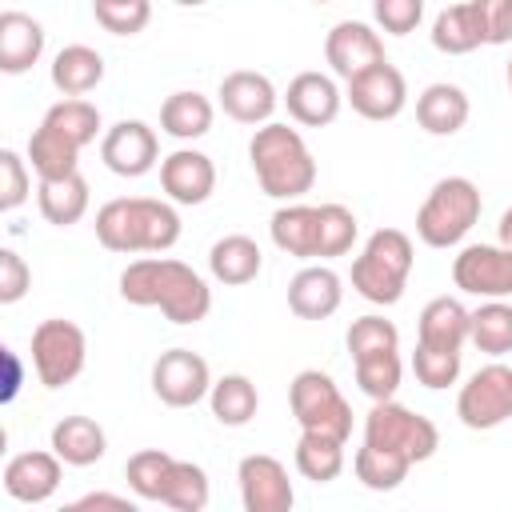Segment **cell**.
<instances>
[{"mask_svg": "<svg viewBox=\"0 0 512 512\" xmlns=\"http://www.w3.org/2000/svg\"><path fill=\"white\" fill-rule=\"evenodd\" d=\"M120 296L132 308H160L172 324H200L212 312L208 280L172 256H140L120 272Z\"/></svg>", "mask_w": 512, "mask_h": 512, "instance_id": "cell-1", "label": "cell"}, {"mask_svg": "<svg viewBox=\"0 0 512 512\" xmlns=\"http://www.w3.org/2000/svg\"><path fill=\"white\" fill-rule=\"evenodd\" d=\"M96 240L120 256L168 252L180 240V212L168 200L120 196L96 212Z\"/></svg>", "mask_w": 512, "mask_h": 512, "instance_id": "cell-2", "label": "cell"}, {"mask_svg": "<svg viewBox=\"0 0 512 512\" xmlns=\"http://www.w3.org/2000/svg\"><path fill=\"white\" fill-rule=\"evenodd\" d=\"M248 160L256 172V184L272 200H300L316 184V156L304 144V136L280 120H268L248 140Z\"/></svg>", "mask_w": 512, "mask_h": 512, "instance_id": "cell-3", "label": "cell"}, {"mask_svg": "<svg viewBox=\"0 0 512 512\" xmlns=\"http://www.w3.org/2000/svg\"><path fill=\"white\" fill-rule=\"evenodd\" d=\"M412 264H416L412 236L400 232V228H376L364 240L360 256L352 260V288L368 304L392 308V304H400V296L408 288Z\"/></svg>", "mask_w": 512, "mask_h": 512, "instance_id": "cell-4", "label": "cell"}, {"mask_svg": "<svg viewBox=\"0 0 512 512\" xmlns=\"http://www.w3.org/2000/svg\"><path fill=\"white\" fill-rule=\"evenodd\" d=\"M484 196L468 176H444L428 188L416 212V236L428 248H456L480 220Z\"/></svg>", "mask_w": 512, "mask_h": 512, "instance_id": "cell-5", "label": "cell"}, {"mask_svg": "<svg viewBox=\"0 0 512 512\" xmlns=\"http://www.w3.org/2000/svg\"><path fill=\"white\" fill-rule=\"evenodd\" d=\"M288 408L300 424V432H316V436H332L344 440L352 436V404L344 400L340 384L320 372V368H304L292 376L288 384Z\"/></svg>", "mask_w": 512, "mask_h": 512, "instance_id": "cell-6", "label": "cell"}, {"mask_svg": "<svg viewBox=\"0 0 512 512\" xmlns=\"http://www.w3.org/2000/svg\"><path fill=\"white\" fill-rule=\"evenodd\" d=\"M364 444H376V448L408 456L412 464H424L440 448V428L428 416L400 404L396 396L392 400H372V408L364 416Z\"/></svg>", "mask_w": 512, "mask_h": 512, "instance_id": "cell-7", "label": "cell"}, {"mask_svg": "<svg viewBox=\"0 0 512 512\" xmlns=\"http://www.w3.org/2000/svg\"><path fill=\"white\" fill-rule=\"evenodd\" d=\"M84 364H88V336L80 324L52 316L32 328V368L44 388L72 384L84 372Z\"/></svg>", "mask_w": 512, "mask_h": 512, "instance_id": "cell-8", "label": "cell"}, {"mask_svg": "<svg viewBox=\"0 0 512 512\" xmlns=\"http://www.w3.org/2000/svg\"><path fill=\"white\" fill-rule=\"evenodd\" d=\"M456 416L472 432H488V428H500L504 420H512V368L500 360L476 368L468 376V384H460Z\"/></svg>", "mask_w": 512, "mask_h": 512, "instance_id": "cell-9", "label": "cell"}, {"mask_svg": "<svg viewBox=\"0 0 512 512\" xmlns=\"http://www.w3.org/2000/svg\"><path fill=\"white\" fill-rule=\"evenodd\" d=\"M212 388V368L200 352L192 348H168L152 360V392L168 408H192L208 400Z\"/></svg>", "mask_w": 512, "mask_h": 512, "instance_id": "cell-10", "label": "cell"}, {"mask_svg": "<svg viewBox=\"0 0 512 512\" xmlns=\"http://www.w3.org/2000/svg\"><path fill=\"white\" fill-rule=\"evenodd\" d=\"M344 100L352 104L356 116L384 124L408 108V80L392 60H380V64L364 68L360 76L344 80Z\"/></svg>", "mask_w": 512, "mask_h": 512, "instance_id": "cell-11", "label": "cell"}, {"mask_svg": "<svg viewBox=\"0 0 512 512\" xmlns=\"http://www.w3.org/2000/svg\"><path fill=\"white\" fill-rule=\"evenodd\" d=\"M452 284L480 300H508L512 296V248L496 244H468L452 260Z\"/></svg>", "mask_w": 512, "mask_h": 512, "instance_id": "cell-12", "label": "cell"}, {"mask_svg": "<svg viewBox=\"0 0 512 512\" xmlns=\"http://www.w3.org/2000/svg\"><path fill=\"white\" fill-rule=\"evenodd\" d=\"M100 160L108 172L136 180L148 176L164 156H160V140L144 120H120L100 136Z\"/></svg>", "mask_w": 512, "mask_h": 512, "instance_id": "cell-13", "label": "cell"}, {"mask_svg": "<svg viewBox=\"0 0 512 512\" xmlns=\"http://www.w3.org/2000/svg\"><path fill=\"white\" fill-rule=\"evenodd\" d=\"M236 480H240L244 512H292V504H296L288 468L268 452L244 456L240 468H236Z\"/></svg>", "mask_w": 512, "mask_h": 512, "instance_id": "cell-14", "label": "cell"}, {"mask_svg": "<svg viewBox=\"0 0 512 512\" xmlns=\"http://www.w3.org/2000/svg\"><path fill=\"white\" fill-rule=\"evenodd\" d=\"M324 60H328L332 76H340V80L360 76L364 68L388 60L384 56L380 28H372L364 20H340V24H332L328 36H324Z\"/></svg>", "mask_w": 512, "mask_h": 512, "instance_id": "cell-15", "label": "cell"}, {"mask_svg": "<svg viewBox=\"0 0 512 512\" xmlns=\"http://www.w3.org/2000/svg\"><path fill=\"white\" fill-rule=\"evenodd\" d=\"M216 100H220L224 116H232L236 124H252V128L268 124L272 112H276V104H280L276 84L264 72H252V68L228 72L220 80V88H216Z\"/></svg>", "mask_w": 512, "mask_h": 512, "instance_id": "cell-16", "label": "cell"}, {"mask_svg": "<svg viewBox=\"0 0 512 512\" xmlns=\"http://www.w3.org/2000/svg\"><path fill=\"white\" fill-rule=\"evenodd\" d=\"M284 108L288 116L300 124V128H324L340 116L344 108V92L336 84V76L328 72H296L288 80V92H284Z\"/></svg>", "mask_w": 512, "mask_h": 512, "instance_id": "cell-17", "label": "cell"}, {"mask_svg": "<svg viewBox=\"0 0 512 512\" xmlns=\"http://www.w3.org/2000/svg\"><path fill=\"white\" fill-rule=\"evenodd\" d=\"M60 476H64V460L48 448H36V452H16L0 480H4V492L16 500V504H44L56 496L60 488Z\"/></svg>", "mask_w": 512, "mask_h": 512, "instance_id": "cell-18", "label": "cell"}, {"mask_svg": "<svg viewBox=\"0 0 512 512\" xmlns=\"http://www.w3.org/2000/svg\"><path fill=\"white\" fill-rule=\"evenodd\" d=\"M160 188L172 204H204L216 192V164L200 148H176L160 160Z\"/></svg>", "mask_w": 512, "mask_h": 512, "instance_id": "cell-19", "label": "cell"}, {"mask_svg": "<svg viewBox=\"0 0 512 512\" xmlns=\"http://www.w3.org/2000/svg\"><path fill=\"white\" fill-rule=\"evenodd\" d=\"M340 300H344V280L324 260L304 264L288 280V312L296 320H328L340 308Z\"/></svg>", "mask_w": 512, "mask_h": 512, "instance_id": "cell-20", "label": "cell"}, {"mask_svg": "<svg viewBox=\"0 0 512 512\" xmlns=\"http://www.w3.org/2000/svg\"><path fill=\"white\" fill-rule=\"evenodd\" d=\"M272 244L296 260H320V204H280L268 220Z\"/></svg>", "mask_w": 512, "mask_h": 512, "instance_id": "cell-21", "label": "cell"}, {"mask_svg": "<svg viewBox=\"0 0 512 512\" xmlns=\"http://www.w3.org/2000/svg\"><path fill=\"white\" fill-rule=\"evenodd\" d=\"M44 56V24L20 8L0 12V72L20 76Z\"/></svg>", "mask_w": 512, "mask_h": 512, "instance_id": "cell-22", "label": "cell"}, {"mask_svg": "<svg viewBox=\"0 0 512 512\" xmlns=\"http://www.w3.org/2000/svg\"><path fill=\"white\" fill-rule=\"evenodd\" d=\"M468 116H472V104L460 84L436 80L416 96V124L428 136H456L468 124Z\"/></svg>", "mask_w": 512, "mask_h": 512, "instance_id": "cell-23", "label": "cell"}, {"mask_svg": "<svg viewBox=\"0 0 512 512\" xmlns=\"http://www.w3.org/2000/svg\"><path fill=\"white\" fill-rule=\"evenodd\" d=\"M468 320H472V312L456 296H432L416 316V344L460 352L468 344Z\"/></svg>", "mask_w": 512, "mask_h": 512, "instance_id": "cell-24", "label": "cell"}, {"mask_svg": "<svg viewBox=\"0 0 512 512\" xmlns=\"http://www.w3.org/2000/svg\"><path fill=\"white\" fill-rule=\"evenodd\" d=\"M264 268V252L252 236L244 232H228L220 236L212 248H208V272L212 280L228 284V288H240V284H252Z\"/></svg>", "mask_w": 512, "mask_h": 512, "instance_id": "cell-25", "label": "cell"}, {"mask_svg": "<svg viewBox=\"0 0 512 512\" xmlns=\"http://www.w3.org/2000/svg\"><path fill=\"white\" fill-rule=\"evenodd\" d=\"M48 448H52L68 468H88V464L104 460L108 436H104V428H100L92 416H80V412H76V416H64V420L52 424Z\"/></svg>", "mask_w": 512, "mask_h": 512, "instance_id": "cell-26", "label": "cell"}, {"mask_svg": "<svg viewBox=\"0 0 512 512\" xmlns=\"http://www.w3.org/2000/svg\"><path fill=\"white\" fill-rule=\"evenodd\" d=\"M80 144L72 136H64L52 120H40V128L28 136V164L36 172V180H56L68 172H80Z\"/></svg>", "mask_w": 512, "mask_h": 512, "instance_id": "cell-27", "label": "cell"}, {"mask_svg": "<svg viewBox=\"0 0 512 512\" xmlns=\"http://www.w3.org/2000/svg\"><path fill=\"white\" fill-rule=\"evenodd\" d=\"M88 180L80 172H68V176H56V180H40L36 184V204H40V216L56 228H72L84 220L88 212Z\"/></svg>", "mask_w": 512, "mask_h": 512, "instance_id": "cell-28", "label": "cell"}, {"mask_svg": "<svg viewBox=\"0 0 512 512\" xmlns=\"http://www.w3.org/2000/svg\"><path fill=\"white\" fill-rule=\"evenodd\" d=\"M52 88L60 96H88L104 80V56L88 44H64L52 56Z\"/></svg>", "mask_w": 512, "mask_h": 512, "instance_id": "cell-29", "label": "cell"}, {"mask_svg": "<svg viewBox=\"0 0 512 512\" xmlns=\"http://www.w3.org/2000/svg\"><path fill=\"white\" fill-rule=\"evenodd\" d=\"M212 120H216V108L204 92H172L164 104H160V128L172 136V140H200L212 132Z\"/></svg>", "mask_w": 512, "mask_h": 512, "instance_id": "cell-30", "label": "cell"}, {"mask_svg": "<svg viewBox=\"0 0 512 512\" xmlns=\"http://www.w3.org/2000/svg\"><path fill=\"white\" fill-rule=\"evenodd\" d=\"M484 44V32H480V16H476V4L464 0V4H452L444 8L436 20H432V48L444 52V56H468Z\"/></svg>", "mask_w": 512, "mask_h": 512, "instance_id": "cell-31", "label": "cell"}, {"mask_svg": "<svg viewBox=\"0 0 512 512\" xmlns=\"http://www.w3.org/2000/svg\"><path fill=\"white\" fill-rule=\"evenodd\" d=\"M208 408H212V416L224 428H244L256 416V408H260V392H256V384L244 372H228V376L212 380Z\"/></svg>", "mask_w": 512, "mask_h": 512, "instance_id": "cell-32", "label": "cell"}, {"mask_svg": "<svg viewBox=\"0 0 512 512\" xmlns=\"http://www.w3.org/2000/svg\"><path fill=\"white\" fill-rule=\"evenodd\" d=\"M352 472L356 480L368 488V492H392L408 480L412 472V460L400 456V452H388V448H376V444H360L356 456H352Z\"/></svg>", "mask_w": 512, "mask_h": 512, "instance_id": "cell-33", "label": "cell"}, {"mask_svg": "<svg viewBox=\"0 0 512 512\" xmlns=\"http://www.w3.org/2000/svg\"><path fill=\"white\" fill-rule=\"evenodd\" d=\"M468 340L484 356H504L512 352V304L508 300H480L468 320Z\"/></svg>", "mask_w": 512, "mask_h": 512, "instance_id": "cell-34", "label": "cell"}, {"mask_svg": "<svg viewBox=\"0 0 512 512\" xmlns=\"http://www.w3.org/2000/svg\"><path fill=\"white\" fill-rule=\"evenodd\" d=\"M296 472L312 484H332L344 472V440L300 432L296 440Z\"/></svg>", "mask_w": 512, "mask_h": 512, "instance_id": "cell-35", "label": "cell"}, {"mask_svg": "<svg viewBox=\"0 0 512 512\" xmlns=\"http://www.w3.org/2000/svg\"><path fill=\"white\" fill-rule=\"evenodd\" d=\"M212 500V488H208V472L192 460H172L168 476H164V492H160V504L176 508V512H204Z\"/></svg>", "mask_w": 512, "mask_h": 512, "instance_id": "cell-36", "label": "cell"}, {"mask_svg": "<svg viewBox=\"0 0 512 512\" xmlns=\"http://www.w3.org/2000/svg\"><path fill=\"white\" fill-rule=\"evenodd\" d=\"M352 372H356V388H360L368 400H392L396 388H400V376H404L400 348H384V352L356 356V360H352Z\"/></svg>", "mask_w": 512, "mask_h": 512, "instance_id": "cell-37", "label": "cell"}, {"mask_svg": "<svg viewBox=\"0 0 512 512\" xmlns=\"http://www.w3.org/2000/svg\"><path fill=\"white\" fill-rule=\"evenodd\" d=\"M44 120H52L64 136H72L80 148H88L96 136H100V108L92 104V100H84V96H64V100H56L48 112H44Z\"/></svg>", "mask_w": 512, "mask_h": 512, "instance_id": "cell-38", "label": "cell"}, {"mask_svg": "<svg viewBox=\"0 0 512 512\" xmlns=\"http://www.w3.org/2000/svg\"><path fill=\"white\" fill-rule=\"evenodd\" d=\"M172 460H176V456L164 452V448H140V452H132L128 464H124L128 488H132L140 500H160V492H164V476H168Z\"/></svg>", "mask_w": 512, "mask_h": 512, "instance_id": "cell-39", "label": "cell"}, {"mask_svg": "<svg viewBox=\"0 0 512 512\" xmlns=\"http://www.w3.org/2000/svg\"><path fill=\"white\" fill-rule=\"evenodd\" d=\"M92 16L112 36H136L152 20V0H92Z\"/></svg>", "mask_w": 512, "mask_h": 512, "instance_id": "cell-40", "label": "cell"}, {"mask_svg": "<svg viewBox=\"0 0 512 512\" xmlns=\"http://www.w3.org/2000/svg\"><path fill=\"white\" fill-rule=\"evenodd\" d=\"M344 344H348V356H368V352H384V348H400V332L392 320L368 312V316H356L344 332Z\"/></svg>", "mask_w": 512, "mask_h": 512, "instance_id": "cell-41", "label": "cell"}, {"mask_svg": "<svg viewBox=\"0 0 512 512\" xmlns=\"http://www.w3.org/2000/svg\"><path fill=\"white\" fill-rule=\"evenodd\" d=\"M460 356H464V352H456V348H428V344H416V352H412V372H416V380H420L424 388L440 392V388H448V384L460 380Z\"/></svg>", "mask_w": 512, "mask_h": 512, "instance_id": "cell-42", "label": "cell"}, {"mask_svg": "<svg viewBox=\"0 0 512 512\" xmlns=\"http://www.w3.org/2000/svg\"><path fill=\"white\" fill-rule=\"evenodd\" d=\"M32 192L28 160L12 148H0V212H16Z\"/></svg>", "mask_w": 512, "mask_h": 512, "instance_id": "cell-43", "label": "cell"}, {"mask_svg": "<svg viewBox=\"0 0 512 512\" xmlns=\"http://www.w3.org/2000/svg\"><path fill=\"white\" fill-rule=\"evenodd\" d=\"M372 20L388 36H408L424 20V0H372Z\"/></svg>", "mask_w": 512, "mask_h": 512, "instance_id": "cell-44", "label": "cell"}, {"mask_svg": "<svg viewBox=\"0 0 512 512\" xmlns=\"http://www.w3.org/2000/svg\"><path fill=\"white\" fill-rule=\"evenodd\" d=\"M472 4L480 16L484 44H492V48L512 44V0H472Z\"/></svg>", "mask_w": 512, "mask_h": 512, "instance_id": "cell-45", "label": "cell"}, {"mask_svg": "<svg viewBox=\"0 0 512 512\" xmlns=\"http://www.w3.org/2000/svg\"><path fill=\"white\" fill-rule=\"evenodd\" d=\"M28 288H32V268L24 264V256L12 248H0V304L24 300Z\"/></svg>", "mask_w": 512, "mask_h": 512, "instance_id": "cell-46", "label": "cell"}, {"mask_svg": "<svg viewBox=\"0 0 512 512\" xmlns=\"http://www.w3.org/2000/svg\"><path fill=\"white\" fill-rule=\"evenodd\" d=\"M68 508H72V512H80V508H116V512H132V500H128V496H116V492H88V496L72 500Z\"/></svg>", "mask_w": 512, "mask_h": 512, "instance_id": "cell-47", "label": "cell"}, {"mask_svg": "<svg viewBox=\"0 0 512 512\" xmlns=\"http://www.w3.org/2000/svg\"><path fill=\"white\" fill-rule=\"evenodd\" d=\"M0 364H4V404L8 400H16V392H20V360H16V352L12 348H0Z\"/></svg>", "mask_w": 512, "mask_h": 512, "instance_id": "cell-48", "label": "cell"}, {"mask_svg": "<svg viewBox=\"0 0 512 512\" xmlns=\"http://www.w3.org/2000/svg\"><path fill=\"white\" fill-rule=\"evenodd\" d=\"M496 240H500L504 248H512V208H504V216H500V224H496Z\"/></svg>", "mask_w": 512, "mask_h": 512, "instance_id": "cell-49", "label": "cell"}, {"mask_svg": "<svg viewBox=\"0 0 512 512\" xmlns=\"http://www.w3.org/2000/svg\"><path fill=\"white\" fill-rule=\"evenodd\" d=\"M172 4H180V8H200V4H208V0H172Z\"/></svg>", "mask_w": 512, "mask_h": 512, "instance_id": "cell-50", "label": "cell"}, {"mask_svg": "<svg viewBox=\"0 0 512 512\" xmlns=\"http://www.w3.org/2000/svg\"><path fill=\"white\" fill-rule=\"evenodd\" d=\"M504 80H508V92H512V56H508V72H504Z\"/></svg>", "mask_w": 512, "mask_h": 512, "instance_id": "cell-51", "label": "cell"}, {"mask_svg": "<svg viewBox=\"0 0 512 512\" xmlns=\"http://www.w3.org/2000/svg\"><path fill=\"white\" fill-rule=\"evenodd\" d=\"M312 4H332V0H312Z\"/></svg>", "mask_w": 512, "mask_h": 512, "instance_id": "cell-52", "label": "cell"}]
</instances>
